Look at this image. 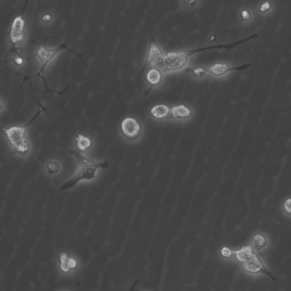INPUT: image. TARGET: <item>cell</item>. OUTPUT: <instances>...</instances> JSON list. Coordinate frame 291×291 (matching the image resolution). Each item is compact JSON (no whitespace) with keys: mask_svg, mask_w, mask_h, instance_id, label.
Listing matches in <instances>:
<instances>
[{"mask_svg":"<svg viewBox=\"0 0 291 291\" xmlns=\"http://www.w3.org/2000/svg\"><path fill=\"white\" fill-rule=\"evenodd\" d=\"M70 153L78 162V170L76 174L62 186L61 190L74 188L82 182L93 180L96 178L98 170H106L110 167L107 161H98L89 158L77 150H72Z\"/></svg>","mask_w":291,"mask_h":291,"instance_id":"1","label":"cell"},{"mask_svg":"<svg viewBox=\"0 0 291 291\" xmlns=\"http://www.w3.org/2000/svg\"><path fill=\"white\" fill-rule=\"evenodd\" d=\"M30 124L24 126H14L2 128L12 151L20 156H24L30 152L31 146L27 138L28 131Z\"/></svg>","mask_w":291,"mask_h":291,"instance_id":"2","label":"cell"},{"mask_svg":"<svg viewBox=\"0 0 291 291\" xmlns=\"http://www.w3.org/2000/svg\"><path fill=\"white\" fill-rule=\"evenodd\" d=\"M236 260L246 271L251 273L264 272L266 270L250 246L232 250Z\"/></svg>","mask_w":291,"mask_h":291,"instance_id":"3","label":"cell"},{"mask_svg":"<svg viewBox=\"0 0 291 291\" xmlns=\"http://www.w3.org/2000/svg\"><path fill=\"white\" fill-rule=\"evenodd\" d=\"M194 53L190 51L168 52L164 55L160 64L155 66L160 69L164 73L178 72L186 68Z\"/></svg>","mask_w":291,"mask_h":291,"instance_id":"4","label":"cell"},{"mask_svg":"<svg viewBox=\"0 0 291 291\" xmlns=\"http://www.w3.org/2000/svg\"><path fill=\"white\" fill-rule=\"evenodd\" d=\"M80 261L76 255L64 250L58 254L57 268L61 276H70L76 273L80 268Z\"/></svg>","mask_w":291,"mask_h":291,"instance_id":"5","label":"cell"},{"mask_svg":"<svg viewBox=\"0 0 291 291\" xmlns=\"http://www.w3.org/2000/svg\"><path fill=\"white\" fill-rule=\"evenodd\" d=\"M120 131L123 138L130 142L138 140L142 134V126L138 120L132 117H127L122 120Z\"/></svg>","mask_w":291,"mask_h":291,"instance_id":"6","label":"cell"},{"mask_svg":"<svg viewBox=\"0 0 291 291\" xmlns=\"http://www.w3.org/2000/svg\"><path fill=\"white\" fill-rule=\"evenodd\" d=\"M26 24L22 16H19L13 20L10 32V38L14 44H22L26 37Z\"/></svg>","mask_w":291,"mask_h":291,"instance_id":"7","label":"cell"},{"mask_svg":"<svg viewBox=\"0 0 291 291\" xmlns=\"http://www.w3.org/2000/svg\"><path fill=\"white\" fill-rule=\"evenodd\" d=\"M251 66V64H246L238 66H232L227 64L217 63L212 64L209 68L208 72L216 77H222L228 72L235 70H243Z\"/></svg>","mask_w":291,"mask_h":291,"instance_id":"8","label":"cell"},{"mask_svg":"<svg viewBox=\"0 0 291 291\" xmlns=\"http://www.w3.org/2000/svg\"><path fill=\"white\" fill-rule=\"evenodd\" d=\"M193 110L186 104H178L171 108L170 117L174 120L184 122L192 117Z\"/></svg>","mask_w":291,"mask_h":291,"instance_id":"9","label":"cell"},{"mask_svg":"<svg viewBox=\"0 0 291 291\" xmlns=\"http://www.w3.org/2000/svg\"><path fill=\"white\" fill-rule=\"evenodd\" d=\"M59 52L58 49L50 48L42 46L37 51L36 56L38 57L41 65L44 68L55 59Z\"/></svg>","mask_w":291,"mask_h":291,"instance_id":"10","label":"cell"},{"mask_svg":"<svg viewBox=\"0 0 291 291\" xmlns=\"http://www.w3.org/2000/svg\"><path fill=\"white\" fill-rule=\"evenodd\" d=\"M164 55L161 48L155 42H152L150 44L148 48L147 64L148 66L152 64L153 66H157L160 64Z\"/></svg>","mask_w":291,"mask_h":291,"instance_id":"11","label":"cell"},{"mask_svg":"<svg viewBox=\"0 0 291 291\" xmlns=\"http://www.w3.org/2000/svg\"><path fill=\"white\" fill-rule=\"evenodd\" d=\"M171 108L165 104H158L151 108L149 113L151 117L158 120L167 119L170 116Z\"/></svg>","mask_w":291,"mask_h":291,"instance_id":"12","label":"cell"},{"mask_svg":"<svg viewBox=\"0 0 291 291\" xmlns=\"http://www.w3.org/2000/svg\"><path fill=\"white\" fill-rule=\"evenodd\" d=\"M164 72L159 68L153 66L149 68L146 74V80L149 85L156 86L160 84L163 80Z\"/></svg>","mask_w":291,"mask_h":291,"instance_id":"13","label":"cell"},{"mask_svg":"<svg viewBox=\"0 0 291 291\" xmlns=\"http://www.w3.org/2000/svg\"><path fill=\"white\" fill-rule=\"evenodd\" d=\"M77 150L82 153L88 151L92 146L93 140L90 136L78 134L74 140Z\"/></svg>","mask_w":291,"mask_h":291,"instance_id":"14","label":"cell"},{"mask_svg":"<svg viewBox=\"0 0 291 291\" xmlns=\"http://www.w3.org/2000/svg\"><path fill=\"white\" fill-rule=\"evenodd\" d=\"M46 169L50 176H55L60 172L61 166L56 160H50L48 162Z\"/></svg>","mask_w":291,"mask_h":291,"instance_id":"15","label":"cell"},{"mask_svg":"<svg viewBox=\"0 0 291 291\" xmlns=\"http://www.w3.org/2000/svg\"><path fill=\"white\" fill-rule=\"evenodd\" d=\"M208 69L203 66H198L191 70L190 74L192 76L200 80L204 78L208 74Z\"/></svg>","mask_w":291,"mask_h":291,"instance_id":"16","label":"cell"},{"mask_svg":"<svg viewBox=\"0 0 291 291\" xmlns=\"http://www.w3.org/2000/svg\"><path fill=\"white\" fill-rule=\"evenodd\" d=\"M267 243V240L265 236L261 234H256L254 236L252 241V244L254 248L259 250L262 248H263Z\"/></svg>","mask_w":291,"mask_h":291,"instance_id":"17","label":"cell"},{"mask_svg":"<svg viewBox=\"0 0 291 291\" xmlns=\"http://www.w3.org/2000/svg\"><path fill=\"white\" fill-rule=\"evenodd\" d=\"M282 212L288 218H291V196L286 198L282 204Z\"/></svg>","mask_w":291,"mask_h":291,"instance_id":"18","label":"cell"},{"mask_svg":"<svg viewBox=\"0 0 291 291\" xmlns=\"http://www.w3.org/2000/svg\"><path fill=\"white\" fill-rule=\"evenodd\" d=\"M200 2L199 1H181L180 2V6L185 8V9H194V8L198 6Z\"/></svg>","mask_w":291,"mask_h":291,"instance_id":"19","label":"cell"},{"mask_svg":"<svg viewBox=\"0 0 291 291\" xmlns=\"http://www.w3.org/2000/svg\"><path fill=\"white\" fill-rule=\"evenodd\" d=\"M220 253H221V255L223 257L226 258H230L234 256L232 251L228 247H223L221 249Z\"/></svg>","mask_w":291,"mask_h":291,"instance_id":"20","label":"cell"},{"mask_svg":"<svg viewBox=\"0 0 291 291\" xmlns=\"http://www.w3.org/2000/svg\"><path fill=\"white\" fill-rule=\"evenodd\" d=\"M53 20L52 16L50 14H44L41 18V22L45 24H51Z\"/></svg>","mask_w":291,"mask_h":291,"instance_id":"21","label":"cell"},{"mask_svg":"<svg viewBox=\"0 0 291 291\" xmlns=\"http://www.w3.org/2000/svg\"><path fill=\"white\" fill-rule=\"evenodd\" d=\"M14 62L16 66H22L24 64V60L23 56L18 55L14 57Z\"/></svg>","mask_w":291,"mask_h":291,"instance_id":"22","label":"cell"},{"mask_svg":"<svg viewBox=\"0 0 291 291\" xmlns=\"http://www.w3.org/2000/svg\"><path fill=\"white\" fill-rule=\"evenodd\" d=\"M241 16H242L244 20H248L250 18V14H249L248 11L246 10H243L242 13H241Z\"/></svg>","mask_w":291,"mask_h":291,"instance_id":"23","label":"cell"},{"mask_svg":"<svg viewBox=\"0 0 291 291\" xmlns=\"http://www.w3.org/2000/svg\"><path fill=\"white\" fill-rule=\"evenodd\" d=\"M270 6V3L268 2H266L260 6V10L262 11L267 10L269 9Z\"/></svg>","mask_w":291,"mask_h":291,"instance_id":"24","label":"cell"},{"mask_svg":"<svg viewBox=\"0 0 291 291\" xmlns=\"http://www.w3.org/2000/svg\"><path fill=\"white\" fill-rule=\"evenodd\" d=\"M56 291H72V290H70L68 289L63 288V289H60V290H58Z\"/></svg>","mask_w":291,"mask_h":291,"instance_id":"25","label":"cell"}]
</instances>
